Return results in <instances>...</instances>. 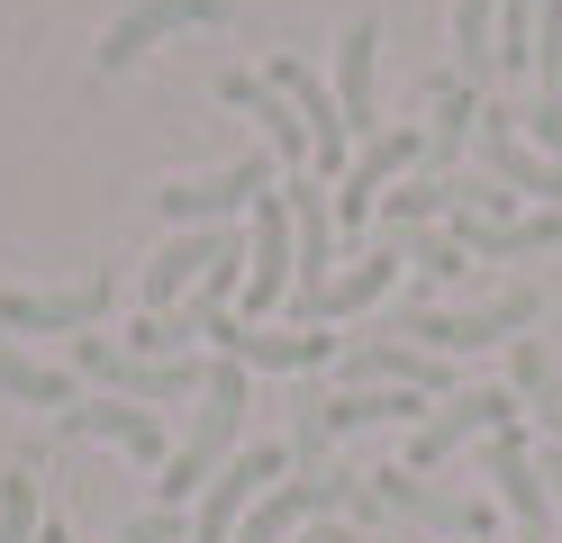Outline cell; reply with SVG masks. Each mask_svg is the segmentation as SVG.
I'll use <instances>...</instances> for the list:
<instances>
[{
    "label": "cell",
    "instance_id": "f546056e",
    "mask_svg": "<svg viewBox=\"0 0 562 543\" xmlns=\"http://www.w3.org/2000/svg\"><path fill=\"white\" fill-rule=\"evenodd\" d=\"M400 253H408V263H417V272H436V281H453V272H463V263H472V253H463V245H453V236H436V227H400Z\"/></svg>",
    "mask_w": 562,
    "mask_h": 543
},
{
    "label": "cell",
    "instance_id": "e0dca14e",
    "mask_svg": "<svg viewBox=\"0 0 562 543\" xmlns=\"http://www.w3.org/2000/svg\"><path fill=\"white\" fill-rule=\"evenodd\" d=\"M481 172L490 181H508V191H536L544 208L562 200V163L553 155H536V136H526V118H517V109H481Z\"/></svg>",
    "mask_w": 562,
    "mask_h": 543
},
{
    "label": "cell",
    "instance_id": "9a60e30c",
    "mask_svg": "<svg viewBox=\"0 0 562 543\" xmlns=\"http://www.w3.org/2000/svg\"><path fill=\"white\" fill-rule=\"evenodd\" d=\"M209 336H218V353H236L245 372H336V336L327 326H209Z\"/></svg>",
    "mask_w": 562,
    "mask_h": 543
},
{
    "label": "cell",
    "instance_id": "ffe728a7",
    "mask_svg": "<svg viewBox=\"0 0 562 543\" xmlns=\"http://www.w3.org/2000/svg\"><path fill=\"white\" fill-rule=\"evenodd\" d=\"M400 263H408V253H400V236H391V245H372V253H355L345 272H327V290H318V299H300V308H291V326H336V317L381 308V299H391V281H400Z\"/></svg>",
    "mask_w": 562,
    "mask_h": 543
},
{
    "label": "cell",
    "instance_id": "8992f818",
    "mask_svg": "<svg viewBox=\"0 0 562 543\" xmlns=\"http://www.w3.org/2000/svg\"><path fill=\"white\" fill-rule=\"evenodd\" d=\"M291 480V444H245L218 480L191 498V543H236V525L255 517V498Z\"/></svg>",
    "mask_w": 562,
    "mask_h": 543
},
{
    "label": "cell",
    "instance_id": "9c48e42d",
    "mask_svg": "<svg viewBox=\"0 0 562 543\" xmlns=\"http://www.w3.org/2000/svg\"><path fill=\"white\" fill-rule=\"evenodd\" d=\"M236 19V0H127V10L110 19V36H100V72H136L164 36H182V27H227Z\"/></svg>",
    "mask_w": 562,
    "mask_h": 543
},
{
    "label": "cell",
    "instance_id": "30bf717a",
    "mask_svg": "<svg viewBox=\"0 0 562 543\" xmlns=\"http://www.w3.org/2000/svg\"><path fill=\"white\" fill-rule=\"evenodd\" d=\"M55 434L64 444H119L127 462H146V471H164L172 462V434H164V417L155 408H136V398H82V408H64L55 417Z\"/></svg>",
    "mask_w": 562,
    "mask_h": 543
},
{
    "label": "cell",
    "instance_id": "484cf974",
    "mask_svg": "<svg viewBox=\"0 0 562 543\" xmlns=\"http://www.w3.org/2000/svg\"><path fill=\"white\" fill-rule=\"evenodd\" d=\"M453 55H463L472 91L499 82V0H453Z\"/></svg>",
    "mask_w": 562,
    "mask_h": 543
},
{
    "label": "cell",
    "instance_id": "2e32d148",
    "mask_svg": "<svg viewBox=\"0 0 562 543\" xmlns=\"http://www.w3.org/2000/svg\"><path fill=\"white\" fill-rule=\"evenodd\" d=\"M110 317V281L74 290H0V336H91Z\"/></svg>",
    "mask_w": 562,
    "mask_h": 543
},
{
    "label": "cell",
    "instance_id": "4dcf8cb0",
    "mask_svg": "<svg viewBox=\"0 0 562 543\" xmlns=\"http://www.w3.org/2000/svg\"><path fill=\"white\" fill-rule=\"evenodd\" d=\"M110 543H191V517H182V507H146V517L110 525Z\"/></svg>",
    "mask_w": 562,
    "mask_h": 543
},
{
    "label": "cell",
    "instance_id": "52a82bcc",
    "mask_svg": "<svg viewBox=\"0 0 562 543\" xmlns=\"http://www.w3.org/2000/svg\"><path fill=\"white\" fill-rule=\"evenodd\" d=\"M417 417H427V398L391 389V381H372V389H308L300 398V453H327V444H345V434H363V426H417Z\"/></svg>",
    "mask_w": 562,
    "mask_h": 543
},
{
    "label": "cell",
    "instance_id": "5b68a950",
    "mask_svg": "<svg viewBox=\"0 0 562 543\" xmlns=\"http://www.w3.org/2000/svg\"><path fill=\"white\" fill-rule=\"evenodd\" d=\"M363 489L381 498V517H400V525L436 534V543H481V534H490V507H481V498H453V489H436L427 471L381 462V471H363Z\"/></svg>",
    "mask_w": 562,
    "mask_h": 543
},
{
    "label": "cell",
    "instance_id": "e575fe53",
    "mask_svg": "<svg viewBox=\"0 0 562 543\" xmlns=\"http://www.w3.org/2000/svg\"><path fill=\"white\" fill-rule=\"evenodd\" d=\"M517 543H526V534H517Z\"/></svg>",
    "mask_w": 562,
    "mask_h": 543
},
{
    "label": "cell",
    "instance_id": "4fadbf2b",
    "mask_svg": "<svg viewBox=\"0 0 562 543\" xmlns=\"http://www.w3.org/2000/svg\"><path fill=\"white\" fill-rule=\"evenodd\" d=\"M372 381L417 389V398H453V389H463L445 353H427V344H391V336H372V344H345V353H336V389H372Z\"/></svg>",
    "mask_w": 562,
    "mask_h": 543
},
{
    "label": "cell",
    "instance_id": "d4e9b609",
    "mask_svg": "<svg viewBox=\"0 0 562 543\" xmlns=\"http://www.w3.org/2000/svg\"><path fill=\"white\" fill-rule=\"evenodd\" d=\"M281 200H291V227H300V299H318L327 253H336V208H327V191H308V181H281Z\"/></svg>",
    "mask_w": 562,
    "mask_h": 543
},
{
    "label": "cell",
    "instance_id": "d6986e66",
    "mask_svg": "<svg viewBox=\"0 0 562 543\" xmlns=\"http://www.w3.org/2000/svg\"><path fill=\"white\" fill-rule=\"evenodd\" d=\"M218 100H227V109H255L263 155H272L281 172H300V163H308V127H300V109H291V91H281L272 72H245V64H227V72H218Z\"/></svg>",
    "mask_w": 562,
    "mask_h": 543
},
{
    "label": "cell",
    "instance_id": "f1b7e54d",
    "mask_svg": "<svg viewBox=\"0 0 562 543\" xmlns=\"http://www.w3.org/2000/svg\"><path fill=\"white\" fill-rule=\"evenodd\" d=\"M536 100H562V0L536 10Z\"/></svg>",
    "mask_w": 562,
    "mask_h": 543
},
{
    "label": "cell",
    "instance_id": "7c38bea8",
    "mask_svg": "<svg viewBox=\"0 0 562 543\" xmlns=\"http://www.w3.org/2000/svg\"><path fill=\"white\" fill-rule=\"evenodd\" d=\"M408 163H427V127H381V136H363L355 163H345V191H336V227L355 236L363 217L391 200V181H400Z\"/></svg>",
    "mask_w": 562,
    "mask_h": 543
},
{
    "label": "cell",
    "instance_id": "5bb4252c",
    "mask_svg": "<svg viewBox=\"0 0 562 543\" xmlns=\"http://www.w3.org/2000/svg\"><path fill=\"white\" fill-rule=\"evenodd\" d=\"M300 272V227H291V200L263 191L255 200V236H245V317H272L281 290Z\"/></svg>",
    "mask_w": 562,
    "mask_h": 543
},
{
    "label": "cell",
    "instance_id": "44dd1931",
    "mask_svg": "<svg viewBox=\"0 0 562 543\" xmlns=\"http://www.w3.org/2000/svg\"><path fill=\"white\" fill-rule=\"evenodd\" d=\"M336 507H345V480H281V489L255 498V517L236 525V543H291L300 525L336 517Z\"/></svg>",
    "mask_w": 562,
    "mask_h": 543
},
{
    "label": "cell",
    "instance_id": "836d02e7",
    "mask_svg": "<svg viewBox=\"0 0 562 543\" xmlns=\"http://www.w3.org/2000/svg\"><path fill=\"white\" fill-rule=\"evenodd\" d=\"M308 543H381V534H363V525H345V517H318V525H308Z\"/></svg>",
    "mask_w": 562,
    "mask_h": 543
},
{
    "label": "cell",
    "instance_id": "d6a6232c",
    "mask_svg": "<svg viewBox=\"0 0 562 543\" xmlns=\"http://www.w3.org/2000/svg\"><path fill=\"white\" fill-rule=\"evenodd\" d=\"M536 471H544V498H553V543H562V444H544V453H536Z\"/></svg>",
    "mask_w": 562,
    "mask_h": 543
},
{
    "label": "cell",
    "instance_id": "ba28073f",
    "mask_svg": "<svg viewBox=\"0 0 562 543\" xmlns=\"http://www.w3.org/2000/svg\"><path fill=\"white\" fill-rule=\"evenodd\" d=\"M272 172H281L272 155H236L227 172H200V181L155 191V208H164V227H236V208H255L263 191H281Z\"/></svg>",
    "mask_w": 562,
    "mask_h": 543
},
{
    "label": "cell",
    "instance_id": "7a4b0ae2",
    "mask_svg": "<svg viewBox=\"0 0 562 543\" xmlns=\"http://www.w3.org/2000/svg\"><path fill=\"white\" fill-rule=\"evenodd\" d=\"M536 317H544L536 290H490V299H472V308H400L391 336H408V344H427V353L453 362V353H481V344H517Z\"/></svg>",
    "mask_w": 562,
    "mask_h": 543
},
{
    "label": "cell",
    "instance_id": "7402d4cb",
    "mask_svg": "<svg viewBox=\"0 0 562 543\" xmlns=\"http://www.w3.org/2000/svg\"><path fill=\"white\" fill-rule=\"evenodd\" d=\"M472 263H517V253H553L562 245V208H536V217H453L445 227Z\"/></svg>",
    "mask_w": 562,
    "mask_h": 543
},
{
    "label": "cell",
    "instance_id": "277c9868",
    "mask_svg": "<svg viewBox=\"0 0 562 543\" xmlns=\"http://www.w3.org/2000/svg\"><path fill=\"white\" fill-rule=\"evenodd\" d=\"M517 417H526L517 389H453V398H436V408L408 426L400 471H436V462H453L463 444H481V434H499V426H517Z\"/></svg>",
    "mask_w": 562,
    "mask_h": 543
},
{
    "label": "cell",
    "instance_id": "6da1fadb",
    "mask_svg": "<svg viewBox=\"0 0 562 543\" xmlns=\"http://www.w3.org/2000/svg\"><path fill=\"white\" fill-rule=\"evenodd\" d=\"M245 408H255V372H245L236 353H218V362H209L200 408H191V434H182L172 462L155 471V507H191V498L245 453Z\"/></svg>",
    "mask_w": 562,
    "mask_h": 543
},
{
    "label": "cell",
    "instance_id": "83f0119b",
    "mask_svg": "<svg viewBox=\"0 0 562 543\" xmlns=\"http://www.w3.org/2000/svg\"><path fill=\"white\" fill-rule=\"evenodd\" d=\"M37 480H27V462L19 471H0V543H37Z\"/></svg>",
    "mask_w": 562,
    "mask_h": 543
},
{
    "label": "cell",
    "instance_id": "603a6c76",
    "mask_svg": "<svg viewBox=\"0 0 562 543\" xmlns=\"http://www.w3.org/2000/svg\"><path fill=\"white\" fill-rule=\"evenodd\" d=\"M0 398H19V408H82V372H64V362L46 353H19L10 336H0Z\"/></svg>",
    "mask_w": 562,
    "mask_h": 543
},
{
    "label": "cell",
    "instance_id": "cb8c5ba5",
    "mask_svg": "<svg viewBox=\"0 0 562 543\" xmlns=\"http://www.w3.org/2000/svg\"><path fill=\"white\" fill-rule=\"evenodd\" d=\"M372 72H381V27L372 19H345L336 36V109H345V127H372Z\"/></svg>",
    "mask_w": 562,
    "mask_h": 543
},
{
    "label": "cell",
    "instance_id": "4316f807",
    "mask_svg": "<svg viewBox=\"0 0 562 543\" xmlns=\"http://www.w3.org/2000/svg\"><path fill=\"white\" fill-rule=\"evenodd\" d=\"M508 389L544 417V444H562V381H553V362H544L536 336H517V344H508Z\"/></svg>",
    "mask_w": 562,
    "mask_h": 543
},
{
    "label": "cell",
    "instance_id": "1f68e13d",
    "mask_svg": "<svg viewBox=\"0 0 562 543\" xmlns=\"http://www.w3.org/2000/svg\"><path fill=\"white\" fill-rule=\"evenodd\" d=\"M517 118H526V136H536V155L562 163V100H536V109H517Z\"/></svg>",
    "mask_w": 562,
    "mask_h": 543
},
{
    "label": "cell",
    "instance_id": "ac0fdd59",
    "mask_svg": "<svg viewBox=\"0 0 562 543\" xmlns=\"http://www.w3.org/2000/svg\"><path fill=\"white\" fill-rule=\"evenodd\" d=\"M263 72H272V82L291 91V109H300V127H308V163H318V172H345V163H355V127H345V109H336V91L318 82V72H308L300 55H272Z\"/></svg>",
    "mask_w": 562,
    "mask_h": 543
},
{
    "label": "cell",
    "instance_id": "8fae6325",
    "mask_svg": "<svg viewBox=\"0 0 562 543\" xmlns=\"http://www.w3.org/2000/svg\"><path fill=\"white\" fill-rule=\"evenodd\" d=\"M481 480L499 489V507L517 517L526 543H553V498H544V471H536V444H526V426L481 434Z\"/></svg>",
    "mask_w": 562,
    "mask_h": 543
},
{
    "label": "cell",
    "instance_id": "3957f363",
    "mask_svg": "<svg viewBox=\"0 0 562 543\" xmlns=\"http://www.w3.org/2000/svg\"><path fill=\"white\" fill-rule=\"evenodd\" d=\"M74 372L82 381H100L110 398H136V408H200V389H209V362L200 353H182V362H146V353H127V344H110V336H74Z\"/></svg>",
    "mask_w": 562,
    "mask_h": 543
}]
</instances>
